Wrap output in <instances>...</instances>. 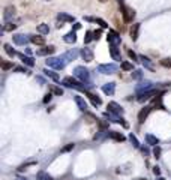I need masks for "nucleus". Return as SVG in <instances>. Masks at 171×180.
<instances>
[{
    "label": "nucleus",
    "instance_id": "obj_24",
    "mask_svg": "<svg viewBox=\"0 0 171 180\" xmlns=\"http://www.w3.org/2000/svg\"><path fill=\"white\" fill-rule=\"evenodd\" d=\"M18 56H20V59L23 60V63H24V65H27V66H30V68H32V66H35V60L32 59V57L24 56V54H18Z\"/></svg>",
    "mask_w": 171,
    "mask_h": 180
},
{
    "label": "nucleus",
    "instance_id": "obj_14",
    "mask_svg": "<svg viewBox=\"0 0 171 180\" xmlns=\"http://www.w3.org/2000/svg\"><path fill=\"white\" fill-rule=\"evenodd\" d=\"M150 110H152V107H144V108H141V111L138 113V122H140V123H144V120L147 119Z\"/></svg>",
    "mask_w": 171,
    "mask_h": 180
},
{
    "label": "nucleus",
    "instance_id": "obj_34",
    "mask_svg": "<svg viewBox=\"0 0 171 180\" xmlns=\"http://www.w3.org/2000/svg\"><path fill=\"white\" fill-rule=\"evenodd\" d=\"M93 39H95V35H93V32H86V36H84V42H86V44H89L90 41H93Z\"/></svg>",
    "mask_w": 171,
    "mask_h": 180
},
{
    "label": "nucleus",
    "instance_id": "obj_8",
    "mask_svg": "<svg viewBox=\"0 0 171 180\" xmlns=\"http://www.w3.org/2000/svg\"><path fill=\"white\" fill-rule=\"evenodd\" d=\"M104 117L108 119L110 122H114V123H120V125H123L125 128H128V123L126 122H123V119H120L117 114H113V113H110V111H107L105 114H104Z\"/></svg>",
    "mask_w": 171,
    "mask_h": 180
},
{
    "label": "nucleus",
    "instance_id": "obj_42",
    "mask_svg": "<svg viewBox=\"0 0 171 180\" xmlns=\"http://www.w3.org/2000/svg\"><path fill=\"white\" fill-rule=\"evenodd\" d=\"M96 23H98V24H101V27H107V26H108V24H107V23H105V21L102 20V18H96Z\"/></svg>",
    "mask_w": 171,
    "mask_h": 180
},
{
    "label": "nucleus",
    "instance_id": "obj_31",
    "mask_svg": "<svg viewBox=\"0 0 171 180\" xmlns=\"http://www.w3.org/2000/svg\"><path fill=\"white\" fill-rule=\"evenodd\" d=\"M44 72H45V75H47L48 78H51V80H54V81H59V80H60V77H59V74H56V72H53V71L45 69Z\"/></svg>",
    "mask_w": 171,
    "mask_h": 180
},
{
    "label": "nucleus",
    "instance_id": "obj_55",
    "mask_svg": "<svg viewBox=\"0 0 171 180\" xmlns=\"http://www.w3.org/2000/svg\"><path fill=\"white\" fill-rule=\"evenodd\" d=\"M18 180H27V179H18Z\"/></svg>",
    "mask_w": 171,
    "mask_h": 180
},
{
    "label": "nucleus",
    "instance_id": "obj_1",
    "mask_svg": "<svg viewBox=\"0 0 171 180\" xmlns=\"http://www.w3.org/2000/svg\"><path fill=\"white\" fill-rule=\"evenodd\" d=\"M74 77L78 78L81 83L90 84V72L84 66H77L75 69H74Z\"/></svg>",
    "mask_w": 171,
    "mask_h": 180
},
{
    "label": "nucleus",
    "instance_id": "obj_11",
    "mask_svg": "<svg viewBox=\"0 0 171 180\" xmlns=\"http://www.w3.org/2000/svg\"><path fill=\"white\" fill-rule=\"evenodd\" d=\"M107 108H108V111H110V113H113V114H117V116L123 114V108L117 104V102H108Z\"/></svg>",
    "mask_w": 171,
    "mask_h": 180
},
{
    "label": "nucleus",
    "instance_id": "obj_25",
    "mask_svg": "<svg viewBox=\"0 0 171 180\" xmlns=\"http://www.w3.org/2000/svg\"><path fill=\"white\" fill-rule=\"evenodd\" d=\"M146 141H147V144H150V146L159 144V140H158L155 135H152V134H147V135H146Z\"/></svg>",
    "mask_w": 171,
    "mask_h": 180
},
{
    "label": "nucleus",
    "instance_id": "obj_49",
    "mask_svg": "<svg viewBox=\"0 0 171 180\" xmlns=\"http://www.w3.org/2000/svg\"><path fill=\"white\" fill-rule=\"evenodd\" d=\"M15 71H17V72H29V71L24 69V68H15Z\"/></svg>",
    "mask_w": 171,
    "mask_h": 180
},
{
    "label": "nucleus",
    "instance_id": "obj_39",
    "mask_svg": "<svg viewBox=\"0 0 171 180\" xmlns=\"http://www.w3.org/2000/svg\"><path fill=\"white\" fill-rule=\"evenodd\" d=\"M153 155H155V158H159V155H161V147H159V146H155Z\"/></svg>",
    "mask_w": 171,
    "mask_h": 180
},
{
    "label": "nucleus",
    "instance_id": "obj_33",
    "mask_svg": "<svg viewBox=\"0 0 171 180\" xmlns=\"http://www.w3.org/2000/svg\"><path fill=\"white\" fill-rule=\"evenodd\" d=\"M36 177H38V180H53V179H51V176H50V174H47L45 171H39Z\"/></svg>",
    "mask_w": 171,
    "mask_h": 180
},
{
    "label": "nucleus",
    "instance_id": "obj_13",
    "mask_svg": "<svg viewBox=\"0 0 171 180\" xmlns=\"http://www.w3.org/2000/svg\"><path fill=\"white\" fill-rule=\"evenodd\" d=\"M80 54H81L83 60H86V62H92L93 59H95V56H93V51L90 48H83L80 51Z\"/></svg>",
    "mask_w": 171,
    "mask_h": 180
},
{
    "label": "nucleus",
    "instance_id": "obj_29",
    "mask_svg": "<svg viewBox=\"0 0 171 180\" xmlns=\"http://www.w3.org/2000/svg\"><path fill=\"white\" fill-rule=\"evenodd\" d=\"M108 135H110V137H111L113 140H116V141H123V140H125L123 135H122L120 132H116V131H110Z\"/></svg>",
    "mask_w": 171,
    "mask_h": 180
},
{
    "label": "nucleus",
    "instance_id": "obj_26",
    "mask_svg": "<svg viewBox=\"0 0 171 180\" xmlns=\"http://www.w3.org/2000/svg\"><path fill=\"white\" fill-rule=\"evenodd\" d=\"M75 102H77V105L80 107V110L81 111L87 110V104H86V101H84L81 96H75Z\"/></svg>",
    "mask_w": 171,
    "mask_h": 180
},
{
    "label": "nucleus",
    "instance_id": "obj_16",
    "mask_svg": "<svg viewBox=\"0 0 171 180\" xmlns=\"http://www.w3.org/2000/svg\"><path fill=\"white\" fill-rule=\"evenodd\" d=\"M146 90H152V81H143V83H140L137 86V92L138 93H141V92H146Z\"/></svg>",
    "mask_w": 171,
    "mask_h": 180
},
{
    "label": "nucleus",
    "instance_id": "obj_28",
    "mask_svg": "<svg viewBox=\"0 0 171 180\" xmlns=\"http://www.w3.org/2000/svg\"><path fill=\"white\" fill-rule=\"evenodd\" d=\"M3 48H5V51H6V54L9 56V57H15V56H18V53H17V51H15V50L12 48L9 44H5V45H3Z\"/></svg>",
    "mask_w": 171,
    "mask_h": 180
},
{
    "label": "nucleus",
    "instance_id": "obj_41",
    "mask_svg": "<svg viewBox=\"0 0 171 180\" xmlns=\"http://www.w3.org/2000/svg\"><path fill=\"white\" fill-rule=\"evenodd\" d=\"M74 147H75V144H74V143H71V144H68L66 147H63V149H62V152H69V150H72Z\"/></svg>",
    "mask_w": 171,
    "mask_h": 180
},
{
    "label": "nucleus",
    "instance_id": "obj_48",
    "mask_svg": "<svg viewBox=\"0 0 171 180\" xmlns=\"http://www.w3.org/2000/svg\"><path fill=\"white\" fill-rule=\"evenodd\" d=\"M93 35H95V39H99V36H101V30H96V32H93Z\"/></svg>",
    "mask_w": 171,
    "mask_h": 180
},
{
    "label": "nucleus",
    "instance_id": "obj_40",
    "mask_svg": "<svg viewBox=\"0 0 171 180\" xmlns=\"http://www.w3.org/2000/svg\"><path fill=\"white\" fill-rule=\"evenodd\" d=\"M51 92H53L54 95H63V90L60 89V87H53V89H51Z\"/></svg>",
    "mask_w": 171,
    "mask_h": 180
},
{
    "label": "nucleus",
    "instance_id": "obj_4",
    "mask_svg": "<svg viewBox=\"0 0 171 180\" xmlns=\"http://www.w3.org/2000/svg\"><path fill=\"white\" fill-rule=\"evenodd\" d=\"M119 69L116 63H105V65H99L98 66V72H101L104 75H110V74H114Z\"/></svg>",
    "mask_w": 171,
    "mask_h": 180
},
{
    "label": "nucleus",
    "instance_id": "obj_51",
    "mask_svg": "<svg viewBox=\"0 0 171 180\" xmlns=\"http://www.w3.org/2000/svg\"><path fill=\"white\" fill-rule=\"evenodd\" d=\"M156 180H165V179H164V177H158Z\"/></svg>",
    "mask_w": 171,
    "mask_h": 180
},
{
    "label": "nucleus",
    "instance_id": "obj_20",
    "mask_svg": "<svg viewBox=\"0 0 171 180\" xmlns=\"http://www.w3.org/2000/svg\"><path fill=\"white\" fill-rule=\"evenodd\" d=\"M14 15H15V8L14 6H6V8H5V15H3V17H5V20L9 21L12 17H14Z\"/></svg>",
    "mask_w": 171,
    "mask_h": 180
},
{
    "label": "nucleus",
    "instance_id": "obj_2",
    "mask_svg": "<svg viewBox=\"0 0 171 180\" xmlns=\"http://www.w3.org/2000/svg\"><path fill=\"white\" fill-rule=\"evenodd\" d=\"M45 63H47L48 68H53V69H63L66 66V62L62 57H48Z\"/></svg>",
    "mask_w": 171,
    "mask_h": 180
},
{
    "label": "nucleus",
    "instance_id": "obj_54",
    "mask_svg": "<svg viewBox=\"0 0 171 180\" xmlns=\"http://www.w3.org/2000/svg\"><path fill=\"white\" fill-rule=\"evenodd\" d=\"M117 2H119V3H122V2H123V0H117Z\"/></svg>",
    "mask_w": 171,
    "mask_h": 180
},
{
    "label": "nucleus",
    "instance_id": "obj_22",
    "mask_svg": "<svg viewBox=\"0 0 171 180\" xmlns=\"http://www.w3.org/2000/svg\"><path fill=\"white\" fill-rule=\"evenodd\" d=\"M138 30H140V24L135 23V24L131 27V38H132V41H137L138 39Z\"/></svg>",
    "mask_w": 171,
    "mask_h": 180
},
{
    "label": "nucleus",
    "instance_id": "obj_52",
    "mask_svg": "<svg viewBox=\"0 0 171 180\" xmlns=\"http://www.w3.org/2000/svg\"><path fill=\"white\" fill-rule=\"evenodd\" d=\"M99 2H102V3H105V2H108V0H99Z\"/></svg>",
    "mask_w": 171,
    "mask_h": 180
},
{
    "label": "nucleus",
    "instance_id": "obj_17",
    "mask_svg": "<svg viewBox=\"0 0 171 180\" xmlns=\"http://www.w3.org/2000/svg\"><path fill=\"white\" fill-rule=\"evenodd\" d=\"M63 39H65V42L66 44H75L77 41V33L72 30V32H69V33H66V35L63 36Z\"/></svg>",
    "mask_w": 171,
    "mask_h": 180
},
{
    "label": "nucleus",
    "instance_id": "obj_53",
    "mask_svg": "<svg viewBox=\"0 0 171 180\" xmlns=\"http://www.w3.org/2000/svg\"><path fill=\"white\" fill-rule=\"evenodd\" d=\"M137 180H147V179H143V177H140V179H137Z\"/></svg>",
    "mask_w": 171,
    "mask_h": 180
},
{
    "label": "nucleus",
    "instance_id": "obj_3",
    "mask_svg": "<svg viewBox=\"0 0 171 180\" xmlns=\"http://www.w3.org/2000/svg\"><path fill=\"white\" fill-rule=\"evenodd\" d=\"M62 84H65L66 87H71V89H78V90H84V86H83L81 81L75 80L74 77H65L62 80Z\"/></svg>",
    "mask_w": 171,
    "mask_h": 180
},
{
    "label": "nucleus",
    "instance_id": "obj_38",
    "mask_svg": "<svg viewBox=\"0 0 171 180\" xmlns=\"http://www.w3.org/2000/svg\"><path fill=\"white\" fill-rule=\"evenodd\" d=\"M161 65L165 66V68H171V59H162V60H161Z\"/></svg>",
    "mask_w": 171,
    "mask_h": 180
},
{
    "label": "nucleus",
    "instance_id": "obj_30",
    "mask_svg": "<svg viewBox=\"0 0 171 180\" xmlns=\"http://www.w3.org/2000/svg\"><path fill=\"white\" fill-rule=\"evenodd\" d=\"M57 18H59L60 21H68V23H72V21H74V17L65 14V12H60V14L57 15Z\"/></svg>",
    "mask_w": 171,
    "mask_h": 180
},
{
    "label": "nucleus",
    "instance_id": "obj_44",
    "mask_svg": "<svg viewBox=\"0 0 171 180\" xmlns=\"http://www.w3.org/2000/svg\"><path fill=\"white\" fill-rule=\"evenodd\" d=\"M51 98H53V95H51V93H47V95H45V98H44V102H45V104H48V102L51 101Z\"/></svg>",
    "mask_w": 171,
    "mask_h": 180
},
{
    "label": "nucleus",
    "instance_id": "obj_19",
    "mask_svg": "<svg viewBox=\"0 0 171 180\" xmlns=\"http://www.w3.org/2000/svg\"><path fill=\"white\" fill-rule=\"evenodd\" d=\"M54 47L53 45H50V47H45V48H41V50H38L36 53H38V56H50V54H53L54 53Z\"/></svg>",
    "mask_w": 171,
    "mask_h": 180
},
{
    "label": "nucleus",
    "instance_id": "obj_12",
    "mask_svg": "<svg viewBox=\"0 0 171 180\" xmlns=\"http://www.w3.org/2000/svg\"><path fill=\"white\" fill-rule=\"evenodd\" d=\"M102 92L108 96H113L114 92H116V83H105L102 86Z\"/></svg>",
    "mask_w": 171,
    "mask_h": 180
},
{
    "label": "nucleus",
    "instance_id": "obj_23",
    "mask_svg": "<svg viewBox=\"0 0 171 180\" xmlns=\"http://www.w3.org/2000/svg\"><path fill=\"white\" fill-rule=\"evenodd\" d=\"M138 57H140L141 63H143V65L146 66V68H147V69L153 71V65H152V62H150V59H149V57H146V56H138Z\"/></svg>",
    "mask_w": 171,
    "mask_h": 180
},
{
    "label": "nucleus",
    "instance_id": "obj_27",
    "mask_svg": "<svg viewBox=\"0 0 171 180\" xmlns=\"http://www.w3.org/2000/svg\"><path fill=\"white\" fill-rule=\"evenodd\" d=\"M38 33H41V35H48V33H50V27H48V24H45V23L38 24Z\"/></svg>",
    "mask_w": 171,
    "mask_h": 180
},
{
    "label": "nucleus",
    "instance_id": "obj_10",
    "mask_svg": "<svg viewBox=\"0 0 171 180\" xmlns=\"http://www.w3.org/2000/svg\"><path fill=\"white\" fill-rule=\"evenodd\" d=\"M12 39H14V44H17V45H27V42L30 41V38L23 35V33H15L12 36Z\"/></svg>",
    "mask_w": 171,
    "mask_h": 180
},
{
    "label": "nucleus",
    "instance_id": "obj_9",
    "mask_svg": "<svg viewBox=\"0 0 171 180\" xmlns=\"http://www.w3.org/2000/svg\"><path fill=\"white\" fill-rule=\"evenodd\" d=\"M158 92L156 90H146V92H141V93H138L137 99L140 101V102H146V101H149L152 96H155Z\"/></svg>",
    "mask_w": 171,
    "mask_h": 180
},
{
    "label": "nucleus",
    "instance_id": "obj_36",
    "mask_svg": "<svg viewBox=\"0 0 171 180\" xmlns=\"http://www.w3.org/2000/svg\"><path fill=\"white\" fill-rule=\"evenodd\" d=\"M132 78H135V80H141L143 78V72L138 69V71H134L132 72Z\"/></svg>",
    "mask_w": 171,
    "mask_h": 180
},
{
    "label": "nucleus",
    "instance_id": "obj_18",
    "mask_svg": "<svg viewBox=\"0 0 171 180\" xmlns=\"http://www.w3.org/2000/svg\"><path fill=\"white\" fill-rule=\"evenodd\" d=\"M110 54H111V57H113L114 60H122V57H120V53H119L117 45H110Z\"/></svg>",
    "mask_w": 171,
    "mask_h": 180
},
{
    "label": "nucleus",
    "instance_id": "obj_45",
    "mask_svg": "<svg viewBox=\"0 0 171 180\" xmlns=\"http://www.w3.org/2000/svg\"><path fill=\"white\" fill-rule=\"evenodd\" d=\"M2 68H3V69H9V68H12V63L3 62V63H2Z\"/></svg>",
    "mask_w": 171,
    "mask_h": 180
},
{
    "label": "nucleus",
    "instance_id": "obj_6",
    "mask_svg": "<svg viewBox=\"0 0 171 180\" xmlns=\"http://www.w3.org/2000/svg\"><path fill=\"white\" fill-rule=\"evenodd\" d=\"M78 54H80V53H78V50L71 48V50H68L66 53H63L60 57H62V59H63V60H65L66 63H69V62H72V60H75L77 57H78Z\"/></svg>",
    "mask_w": 171,
    "mask_h": 180
},
{
    "label": "nucleus",
    "instance_id": "obj_37",
    "mask_svg": "<svg viewBox=\"0 0 171 180\" xmlns=\"http://www.w3.org/2000/svg\"><path fill=\"white\" fill-rule=\"evenodd\" d=\"M122 69H125V71H132V69H134V66H132L129 62H122Z\"/></svg>",
    "mask_w": 171,
    "mask_h": 180
},
{
    "label": "nucleus",
    "instance_id": "obj_47",
    "mask_svg": "<svg viewBox=\"0 0 171 180\" xmlns=\"http://www.w3.org/2000/svg\"><path fill=\"white\" fill-rule=\"evenodd\" d=\"M80 27H81V24H80V23H75V24L72 26V30H74V32H77V30H78Z\"/></svg>",
    "mask_w": 171,
    "mask_h": 180
},
{
    "label": "nucleus",
    "instance_id": "obj_5",
    "mask_svg": "<svg viewBox=\"0 0 171 180\" xmlns=\"http://www.w3.org/2000/svg\"><path fill=\"white\" fill-rule=\"evenodd\" d=\"M120 12H122V15H123L125 21H128V23L134 21V18H135V11H134L132 8H129V6L122 5V6H120Z\"/></svg>",
    "mask_w": 171,
    "mask_h": 180
},
{
    "label": "nucleus",
    "instance_id": "obj_43",
    "mask_svg": "<svg viewBox=\"0 0 171 180\" xmlns=\"http://www.w3.org/2000/svg\"><path fill=\"white\" fill-rule=\"evenodd\" d=\"M128 56H129L131 59H134V60H137V59H140V57H138V56L135 54L134 51H131V50H129V51H128Z\"/></svg>",
    "mask_w": 171,
    "mask_h": 180
},
{
    "label": "nucleus",
    "instance_id": "obj_32",
    "mask_svg": "<svg viewBox=\"0 0 171 180\" xmlns=\"http://www.w3.org/2000/svg\"><path fill=\"white\" fill-rule=\"evenodd\" d=\"M129 141L134 144V147H137V149H141V146H140V141L137 140V137L134 135V134H129Z\"/></svg>",
    "mask_w": 171,
    "mask_h": 180
},
{
    "label": "nucleus",
    "instance_id": "obj_21",
    "mask_svg": "<svg viewBox=\"0 0 171 180\" xmlns=\"http://www.w3.org/2000/svg\"><path fill=\"white\" fill-rule=\"evenodd\" d=\"M30 41L36 44V45H44L45 44V38L44 36H38V35H30Z\"/></svg>",
    "mask_w": 171,
    "mask_h": 180
},
{
    "label": "nucleus",
    "instance_id": "obj_56",
    "mask_svg": "<svg viewBox=\"0 0 171 180\" xmlns=\"http://www.w3.org/2000/svg\"><path fill=\"white\" fill-rule=\"evenodd\" d=\"M47 2H50V0H47Z\"/></svg>",
    "mask_w": 171,
    "mask_h": 180
},
{
    "label": "nucleus",
    "instance_id": "obj_46",
    "mask_svg": "<svg viewBox=\"0 0 171 180\" xmlns=\"http://www.w3.org/2000/svg\"><path fill=\"white\" fill-rule=\"evenodd\" d=\"M153 173H155V174H156V176H158V177H159V174H161V168H159V167H153Z\"/></svg>",
    "mask_w": 171,
    "mask_h": 180
},
{
    "label": "nucleus",
    "instance_id": "obj_50",
    "mask_svg": "<svg viewBox=\"0 0 171 180\" xmlns=\"http://www.w3.org/2000/svg\"><path fill=\"white\" fill-rule=\"evenodd\" d=\"M141 150H143L144 155H149V149H146V147H141Z\"/></svg>",
    "mask_w": 171,
    "mask_h": 180
},
{
    "label": "nucleus",
    "instance_id": "obj_35",
    "mask_svg": "<svg viewBox=\"0 0 171 180\" xmlns=\"http://www.w3.org/2000/svg\"><path fill=\"white\" fill-rule=\"evenodd\" d=\"M15 27H17V24H14V23H6V26L3 27V30L5 32H12V30H15Z\"/></svg>",
    "mask_w": 171,
    "mask_h": 180
},
{
    "label": "nucleus",
    "instance_id": "obj_7",
    "mask_svg": "<svg viewBox=\"0 0 171 180\" xmlns=\"http://www.w3.org/2000/svg\"><path fill=\"white\" fill-rule=\"evenodd\" d=\"M107 39H108L110 45H119V44H120V41H122L120 35H119L117 32H114V30H110L108 35H107Z\"/></svg>",
    "mask_w": 171,
    "mask_h": 180
},
{
    "label": "nucleus",
    "instance_id": "obj_15",
    "mask_svg": "<svg viewBox=\"0 0 171 180\" xmlns=\"http://www.w3.org/2000/svg\"><path fill=\"white\" fill-rule=\"evenodd\" d=\"M86 95H87V98H89L90 101H92V104L95 105V107H99V105L102 104V99L99 96H96L95 93H90V92H86Z\"/></svg>",
    "mask_w": 171,
    "mask_h": 180
}]
</instances>
